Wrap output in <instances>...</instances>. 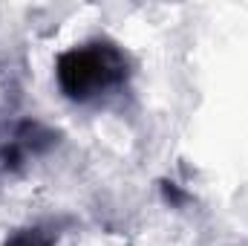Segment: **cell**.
Listing matches in <instances>:
<instances>
[{
	"label": "cell",
	"mask_w": 248,
	"mask_h": 246,
	"mask_svg": "<svg viewBox=\"0 0 248 246\" xmlns=\"http://www.w3.org/2000/svg\"><path fill=\"white\" fill-rule=\"evenodd\" d=\"M133 75V61L116 41L95 38L75 44L55 58V81L69 102L87 105L122 90Z\"/></svg>",
	"instance_id": "1"
},
{
	"label": "cell",
	"mask_w": 248,
	"mask_h": 246,
	"mask_svg": "<svg viewBox=\"0 0 248 246\" xmlns=\"http://www.w3.org/2000/svg\"><path fill=\"white\" fill-rule=\"evenodd\" d=\"M55 142H58V130L46 127L44 122H35V119L17 122L12 136L0 142V177L17 174L29 159L55 148Z\"/></svg>",
	"instance_id": "2"
},
{
	"label": "cell",
	"mask_w": 248,
	"mask_h": 246,
	"mask_svg": "<svg viewBox=\"0 0 248 246\" xmlns=\"http://www.w3.org/2000/svg\"><path fill=\"white\" fill-rule=\"evenodd\" d=\"M0 246H63V232L58 223H32L9 232Z\"/></svg>",
	"instance_id": "3"
}]
</instances>
